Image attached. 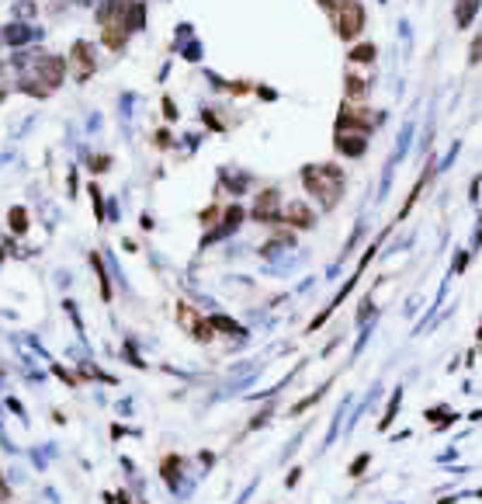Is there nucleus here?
I'll return each instance as SVG.
<instances>
[{
    "mask_svg": "<svg viewBox=\"0 0 482 504\" xmlns=\"http://www.w3.org/2000/svg\"><path fill=\"white\" fill-rule=\"evenodd\" d=\"M302 181H306V188L323 199V206H333L337 199H340V192H344V170L337 168V164H323V168H306L302 170Z\"/></svg>",
    "mask_w": 482,
    "mask_h": 504,
    "instance_id": "nucleus-1",
    "label": "nucleus"
},
{
    "mask_svg": "<svg viewBox=\"0 0 482 504\" xmlns=\"http://www.w3.org/2000/svg\"><path fill=\"white\" fill-rule=\"evenodd\" d=\"M128 7L132 0H108L101 7V25H104V42L112 49H121L125 35H128Z\"/></svg>",
    "mask_w": 482,
    "mask_h": 504,
    "instance_id": "nucleus-2",
    "label": "nucleus"
},
{
    "mask_svg": "<svg viewBox=\"0 0 482 504\" xmlns=\"http://www.w3.org/2000/svg\"><path fill=\"white\" fill-rule=\"evenodd\" d=\"M361 25H364V11L351 0V4H344L340 11H337V28H340V35L344 39H354V35H361Z\"/></svg>",
    "mask_w": 482,
    "mask_h": 504,
    "instance_id": "nucleus-3",
    "label": "nucleus"
},
{
    "mask_svg": "<svg viewBox=\"0 0 482 504\" xmlns=\"http://www.w3.org/2000/svg\"><path fill=\"white\" fill-rule=\"evenodd\" d=\"M39 77L45 87H59L63 81V59H56V56H49V59H42L39 63Z\"/></svg>",
    "mask_w": 482,
    "mask_h": 504,
    "instance_id": "nucleus-4",
    "label": "nucleus"
},
{
    "mask_svg": "<svg viewBox=\"0 0 482 504\" xmlns=\"http://www.w3.org/2000/svg\"><path fill=\"white\" fill-rule=\"evenodd\" d=\"M378 122L375 112H361V108H344V119H340V129L351 126V129H371Z\"/></svg>",
    "mask_w": 482,
    "mask_h": 504,
    "instance_id": "nucleus-5",
    "label": "nucleus"
},
{
    "mask_svg": "<svg viewBox=\"0 0 482 504\" xmlns=\"http://www.w3.org/2000/svg\"><path fill=\"white\" fill-rule=\"evenodd\" d=\"M337 150L340 153H351V157H361L364 153V136L361 132H337Z\"/></svg>",
    "mask_w": 482,
    "mask_h": 504,
    "instance_id": "nucleus-6",
    "label": "nucleus"
},
{
    "mask_svg": "<svg viewBox=\"0 0 482 504\" xmlns=\"http://www.w3.org/2000/svg\"><path fill=\"white\" fill-rule=\"evenodd\" d=\"M284 219H288L291 226H302V230H309V226H313V212L306 209L302 202H291V206L284 209Z\"/></svg>",
    "mask_w": 482,
    "mask_h": 504,
    "instance_id": "nucleus-7",
    "label": "nucleus"
},
{
    "mask_svg": "<svg viewBox=\"0 0 482 504\" xmlns=\"http://www.w3.org/2000/svg\"><path fill=\"white\" fill-rule=\"evenodd\" d=\"M275 212H278V192H267V195H260V202H257L253 216H257V219H275Z\"/></svg>",
    "mask_w": 482,
    "mask_h": 504,
    "instance_id": "nucleus-8",
    "label": "nucleus"
},
{
    "mask_svg": "<svg viewBox=\"0 0 482 504\" xmlns=\"http://www.w3.org/2000/svg\"><path fill=\"white\" fill-rule=\"evenodd\" d=\"M73 59L80 63V77H87V74L94 70V49H90L87 42H77V45H73Z\"/></svg>",
    "mask_w": 482,
    "mask_h": 504,
    "instance_id": "nucleus-9",
    "label": "nucleus"
},
{
    "mask_svg": "<svg viewBox=\"0 0 482 504\" xmlns=\"http://www.w3.org/2000/svg\"><path fill=\"white\" fill-rule=\"evenodd\" d=\"M11 230H14V233H25V230H28V212L11 209Z\"/></svg>",
    "mask_w": 482,
    "mask_h": 504,
    "instance_id": "nucleus-10",
    "label": "nucleus"
},
{
    "mask_svg": "<svg viewBox=\"0 0 482 504\" xmlns=\"http://www.w3.org/2000/svg\"><path fill=\"white\" fill-rule=\"evenodd\" d=\"M351 59H354V63H371V59H375V45H358V49L351 52Z\"/></svg>",
    "mask_w": 482,
    "mask_h": 504,
    "instance_id": "nucleus-11",
    "label": "nucleus"
},
{
    "mask_svg": "<svg viewBox=\"0 0 482 504\" xmlns=\"http://www.w3.org/2000/svg\"><path fill=\"white\" fill-rule=\"evenodd\" d=\"M476 14V0H458V21L469 25V18Z\"/></svg>",
    "mask_w": 482,
    "mask_h": 504,
    "instance_id": "nucleus-12",
    "label": "nucleus"
},
{
    "mask_svg": "<svg viewBox=\"0 0 482 504\" xmlns=\"http://www.w3.org/2000/svg\"><path fill=\"white\" fill-rule=\"evenodd\" d=\"M177 466H181V459H177V456H170V459L163 462V476H167V480H174V473H177Z\"/></svg>",
    "mask_w": 482,
    "mask_h": 504,
    "instance_id": "nucleus-13",
    "label": "nucleus"
},
{
    "mask_svg": "<svg viewBox=\"0 0 482 504\" xmlns=\"http://www.w3.org/2000/svg\"><path fill=\"white\" fill-rule=\"evenodd\" d=\"M347 94L361 98V94H364V81H354V77H347Z\"/></svg>",
    "mask_w": 482,
    "mask_h": 504,
    "instance_id": "nucleus-14",
    "label": "nucleus"
},
{
    "mask_svg": "<svg viewBox=\"0 0 482 504\" xmlns=\"http://www.w3.org/2000/svg\"><path fill=\"white\" fill-rule=\"evenodd\" d=\"M323 7H326V11H340V7H344V4H351V0H320Z\"/></svg>",
    "mask_w": 482,
    "mask_h": 504,
    "instance_id": "nucleus-15",
    "label": "nucleus"
},
{
    "mask_svg": "<svg viewBox=\"0 0 482 504\" xmlns=\"http://www.w3.org/2000/svg\"><path fill=\"white\" fill-rule=\"evenodd\" d=\"M364 466H368V456H361V459L354 462V466H351V473H354V476H361V473H364Z\"/></svg>",
    "mask_w": 482,
    "mask_h": 504,
    "instance_id": "nucleus-16",
    "label": "nucleus"
},
{
    "mask_svg": "<svg viewBox=\"0 0 482 504\" xmlns=\"http://www.w3.org/2000/svg\"><path fill=\"white\" fill-rule=\"evenodd\" d=\"M0 101H4V87H0Z\"/></svg>",
    "mask_w": 482,
    "mask_h": 504,
    "instance_id": "nucleus-17",
    "label": "nucleus"
}]
</instances>
